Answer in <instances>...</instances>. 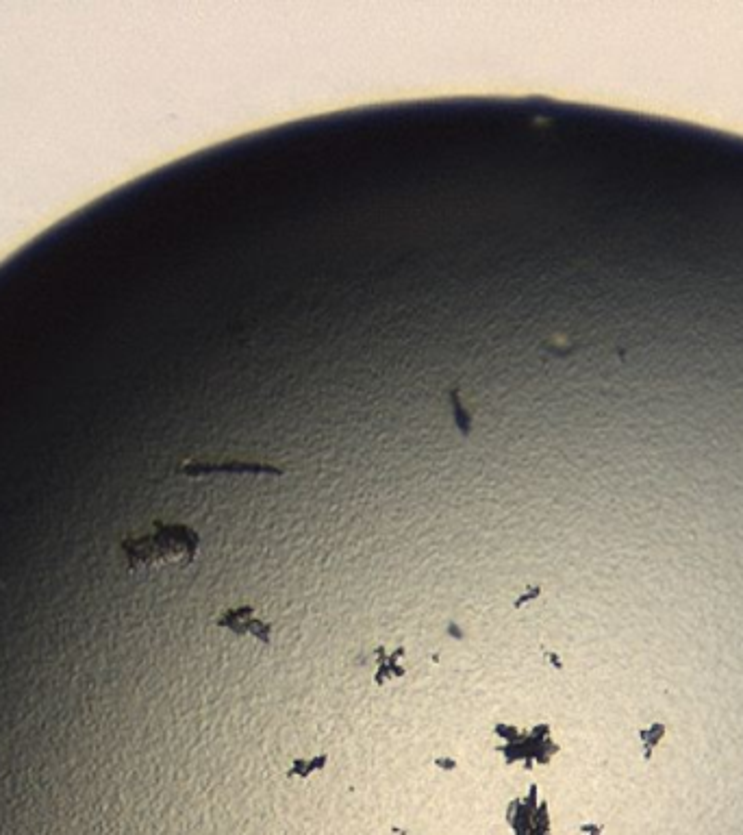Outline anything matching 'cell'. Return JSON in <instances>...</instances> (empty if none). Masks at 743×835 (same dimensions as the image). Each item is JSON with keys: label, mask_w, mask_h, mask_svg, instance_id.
Here are the masks:
<instances>
[{"label": "cell", "mask_w": 743, "mask_h": 835, "mask_svg": "<svg viewBox=\"0 0 743 835\" xmlns=\"http://www.w3.org/2000/svg\"><path fill=\"white\" fill-rule=\"evenodd\" d=\"M198 533L187 525H170V522H155L150 533L140 538H127L120 548L127 559V568L157 570L166 566L187 568L198 553Z\"/></svg>", "instance_id": "cell-1"}, {"label": "cell", "mask_w": 743, "mask_h": 835, "mask_svg": "<svg viewBox=\"0 0 743 835\" xmlns=\"http://www.w3.org/2000/svg\"><path fill=\"white\" fill-rule=\"evenodd\" d=\"M183 475H192V477H200V475H211V472H270V475H281V470H276L272 466H257V464H216V466H205V464H187L183 466Z\"/></svg>", "instance_id": "cell-2"}, {"label": "cell", "mask_w": 743, "mask_h": 835, "mask_svg": "<svg viewBox=\"0 0 743 835\" xmlns=\"http://www.w3.org/2000/svg\"><path fill=\"white\" fill-rule=\"evenodd\" d=\"M450 405H452V411H455V422H457V427H459L463 433H470L472 418H470L468 411H465V407H463V403H461V398H459V392H457V390H450Z\"/></svg>", "instance_id": "cell-3"}, {"label": "cell", "mask_w": 743, "mask_h": 835, "mask_svg": "<svg viewBox=\"0 0 743 835\" xmlns=\"http://www.w3.org/2000/svg\"><path fill=\"white\" fill-rule=\"evenodd\" d=\"M663 733H665V727H663V725H654L650 738H648V735H646L644 731H641V738L646 740V751H648L646 755H648V757H650V753H652V746L659 742V738H663Z\"/></svg>", "instance_id": "cell-4"}]
</instances>
